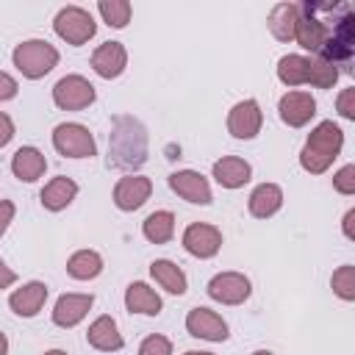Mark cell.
I'll use <instances>...</instances> for the list:
<instances>
[{
    "label": "cell",
    "mask_w": 355,
    "mask_h": 355,
    "mask_svg": "<svg viewBox=\"0 0 355 355\" xmlns=\"http://www.w3.org/2000/svg\"><path fill=\"white\" fill-rule=\"evenodd\" d=\"M147 161V133L133 116H116L108 139V164L116 169H136Z\"/></svg>",
    "instance_id": "cell-1"
},
{
    "label": "cell",
    "mask_w": 355,
    "mask_h": 355,
    "mask_svg": "<svg viewBox=\"0 0 355 355\" xmlns=\"http://www.w3.org/2000/svg\"><path fill=\"white\" fill-rule=\"evenodd\" d=\"M341 147H344V130L333 119H324L308 133L305 147L300 150V166L311 175H322L333 166Z\"/></svg>",
    "instance_id": "cell-2"
},
{
    "label": "cell",
    "mask_w": 355,
    "mask_h": 355,
    "mask_svg": "<svg viewBox=\"0 0 355 355\" xmlns=\"http://www.w3.org/2000/svg\"><path fill=\"white\" fill-rule=\"evenodd\" d=\"M11 61L22 72V78L39 80L47 72H53V67L58 64V50L44 39H25V42H19L14 47Z\"/></svg>",
    "instance_id": "cell-3"
},
{
    "label": "cell",
    "mask_w": 355,
    "mask_h": 355,
    "mask_svg": "<svg viewBox=\"0 0 355 355\" xmlns=\"http://www.w3.org/2000/svg\"><path fill=\"white\" fill-rule=\"evenodd\" d=\"M352 53H355V14H352V6L347 3L338 11V17L333 19L327 44H324V50L319 55L338 67V64H349Z\"/></svg>",
    "instance_id": "cell-4"
},
{
    "label": "cell",
    "mask_w": 355,
    "mask_h": 355,
    "mask_svg": "<svg viewBox=\"0 0 355 355\" xmlns=\"http://www.w3.org/2000/svg\"><path fill=\"white\" fill-rule=\"evenodd\" d=\"M53 31L67 44L80 47V44H86L97 33V22H94V17L86 8H80V6H64L55 14V19H53Z\"/></svg>",
    "instance_id": "cell-5"
},
{
    "label": "cell",
    "mask_w": 355,
    "mask_h": 355,
    "mask_svg": "<svg viewBox=\"0 0 355 355\" xmlns=\"http://www.w3.org/2000/svg\"><path fill=\"white\" fill-rule=\"evenodd\" d=\"M53 147L64 158H92L97 155V141L80 122H61L53 128Z\"/></svg>",
    "instance_id": "cell-6"
},
{
    "label": "cell",
    "mask_w": 355,
    "mask_h": 355,
    "mask_svg": "<svg viewBox=\"0 0 355 355\" xmlns=\"http://www.w3.org/2000/svg\"><path fill=\"white\" fill-rule=\"evenodd\" d=\"M94 100H97V92L83 75H64L53 86V103L61 111H80V108H89Z\"/></svg>",
    "instance_id": "cell-7"
},
{
    "label": "cell",
    "mask_w": 355,
    "mask_h": 355,
    "mask_svg": "<svg viewBox=\"0 0 355 355\" xmlns=\"http://www.w3.org/2000/svg\"><path fill=\"white\" fill-rule=\"evenodd\" d=\"M261 125H263V114H261V105L258 100L247 97V100H239L230 111H227V130L233 139H255L261 133Z\"/></svg>",
    "instance_id": "cell-8"
},
{
    "label": "cell",
    "mask_w": 355,
    "mask_h": 355,
    "mask_svg": "<svg viewBox=\"0 0 355 355\" xmlns=\"http://www.w3.org/2000/svg\"><path fill=\"white\" fill-rule=\"evenodd\" d=\"M208 297L222 305H241L250 297V280L241 272H219L208 280Z\"/></svg>",
    "instance_id": "cell-9"
},
{
    "label": "cell",
    "mask_w": 355,
    "mask_h": 355,
    "mask_svg": "<svg viewBox=\"0 0 355 355\" xmlns=\"http://www.w3.org/2000/svg\"><path fill=\"white\" fill-rule=\"evenodd\" d=\"M183 247L194 258H214L222 247V230L208 222H191L183 230Z\"/></svg>",
    "instance_id": "cell-10"
},
{
    "label": "cell",
    "mask_w": 355,
    "mask_h": 355,
    "mask_svg": "<svg viewBox=\"0 0 355 355\" xmlns=\"http://www.w3.org/2000/svg\"><path fill=\"white\" fill-rule=\"evenodd\" d=\"M186 330H189V336L205 338V341H227V336H230L227 322L216 311L202 308V305H197L186 313Z\"/></svg>",
    "instance_id": "cell-11"
},
{
    "label": "cell",
    "mask_w": 355,
    "mask_h": 355,
    "mask_svg": "<svg viewBox=\"0 0 355 355\" xmlns=\"http://www.w3.org/2000/svg\"><path fill=\"white\" fill-rule=\"evenodd\" d=\"M277 114L288 128H305L316 114V100L311 92H286L277 103Z\"/></svg>",
    "instance_id": "cell-12"
},
{
    "label": "cell",
    "mask_w": 355,
    "mask_h": 355,
    "mask_svg": "<svg viewBox=\"0 0 355 355\" xmlns=\"http://www.w3.org/2000/svg\"><path fill=\"white\" fill-rule=\"evenodd\" d=\"M169 189L178 197H183L186 202H191V205H211V200H214L208 180L200 172H194V169H178V172H172L169 175Z\"/></svg>",
    "instance_id": "cell-13"
},
{
    "label": "cell",
    "mask_w": 355,
    "mask_h": 355,
    "mask_svg": "<svg viewBox=\"0 0 355 355\" xmlns=\"http://www.w3.org/2000/svg\"><path fill=\"white\" fill-rule=\"evenodd\" d=\"M153 194V180L144 175H125L114 186V205L119 211H136L141 208Z\"/></svg>",
    "instance_id": "cell-14"
},
{
    "label": "cell",
    "mask_w": 355,
    "mask_h": 355,
    "mask_svg": "<svg viewBox=\"0 0 355 355\" xmlns=\"http://www.w3.org/2000/svg\"><path fill=\"white\" fill-rule=\"evenodd\" d=\"M125 67H128V50L122 42H103L92 53V69L105 80L119 78L125 72Z\"/></svg>",
    "instance_id": "cell-15"
},
{
    "label": "cell",
    "mask_w": 355,
    "mask_h": 355,
    "mask_svg": "<svg viewBox=\"0 0 355 355\" xmlns=\"http://www.w3.org/2000/svg\"><path fill=\"white\" fill-rule=\"evenodd\" d=\"M94 305V297L92 294H61L53 305V322L58 327H75L86 319L89 308Z\"/></svg>",
    "instance_id": "cell-16"
},
{
    "label": "cell",
    "mask_w": 355,
    "mask_h": 355,
    "mask_svg": "<svg viewBox=\"0 0 355 355\" xmlns=\"http://www.w3.org/2000/svg\"><path fill=\"white\" fill-rule=\"evenodd\" d=\"M44 300H47V286L42 280H31L25 286H19L17 291H11L8 297V308L22 316V319H31L36 316L42 308H44Z\"/></svg>",
    "instance_id": "cell-17"
},
{
    "label": "cell",
    "mask_w": 355,
    "mask_h": 355,
    "mask_svg": "<svg viewBox=\"0 0 355 355\" xmlns=\"http://www.w3.org/2000/svg\"><path fill=\"white\" fill-rule=\"evenodd\" d=\"M86 341L94 347V349H100V352H116V349H122V333H119V327H116V322H114V316H108V313H103V316H97L92 324H89V330H86Z\"/></svg>",
    "instance_id": "cell-18"
},
{
    "label": "cell",
    "mask_w": 355,
    "mask_h": 355,
    "mask_svg": "<svg viewBox=\"0 0 355 355\" xmlns=\"http://www.w3.org/2000/svg\"><path fill=\"white\" fill-rule=\"evenodd\" d=\"M44 169H47V158H44V153L36 150V147H19V150L14 153V158H11V172H14V178L22 180V183L39 180V178L44 175Z\"/></svg>",
    "instance_id": "cell-19"
},
{
    "label": "cell",
    "mask_w": 355,
    "mask_h": 355,
    "mask_svg": "<svg viewBox=\"0 0 355 355\" xmlns=\"http://www.w3.org/2000/svg\"><path fill=\"white\" fill-rule=\"evenodd\" d=\"M252 178V166L239 155H225L214 164V180L222 189H241Z\"/></svg>",
    "instance_id": "cell-20"
},
{
    "label": "cell",
    "mask_w": 355,
    "mask_h": 355,
    "mask_svg": "<svg viewBox=\"0 0 355 355\" xmlns=\"http://www.w3.org/2000/svg\"><path fill=\"white\" fill-rule=\"evenodd\" d=\"M283 205V189L277 183H261L252 189L250 200H247V208L255 219H269L280 211Z\"/></svg>",
    "instance_id": "cell-21"
},
{
    "label": "cell",
    "mask_w": 355,
    "mask_h": 355,
    "mask_svg": "<svg viewBox=\"0 0 355 355\" xmlns=\"http://www.w3.org/2000/svg\"><path fill=\"white\" fill-rule=\"evenodd\" d=\"M125 308H128L130 313L158 316L161 308H164V302H161V297H158L155 288H150L147 283L136 280V283H130V286L125 288Z\"/></svg>",
    "instance_id": "cell-22"
},
{
    "label": "cell",
    "mask_w": 355,
    "mask_h": 355,
    "mask_svg": "<svg viewBox=\"0 0 355 355\" xmlns=\"http://www.w3.org/2000/svg\"><path fill=\"white\" fill-rule=\"evenodd\" d=\"M75 197H78V183L67 175H58L50 183H44V189L39 194V200L47 211H64Z\"/></svg>",
    "instance_id": "cell-23"
},
{
    "label": "cell",
    "mask_w": 355,
    "mask_h": 355,
    "mask_svg": "<svg viewBox=\"0 0 355 355\" xmlns=\"http://www.w3.org/2000/svg\"><path fill=\"white\" fill-rule=\"evenodd\" d=\"M150 275H153V280L164 288V291H169V294H186V288H189V280H186V272L175 263V261H166V258H158V261H153L150 263Z\"/></svg>",
    "instance_id": "cell-24"
},
{
    "label": "cell",
    "mask_w": 355,
    "mask_h": 355,
    "mask_svg": "<svg viewBox=\"0 0 355 355\" xmlns=\"http://www.w3.org/2000/svg\"><path fill=\"white\" fill-rule=\"evenodd\" d=\"M300 17V3H277L269 11V31L280 42H294V25Z\"/></svg>",
    "instance_id": "cell-25"
},
{
    "label": "cell",
    "mask_w": 355,
    "mask_h": 355,
    "mask_svg": "<svg viewBox=\"0 0 355 355\" xmlns=\"http://www.w3.org/2000/svg\"><path fill=\"white\" fill-rule=\"evenodd\" d=\"M103 272V258L94 250H78L67 261V275L75 280H94Z\"/></svg>",
    "instance_id": "cell-26"
},
{
    "label": "cell",
    "mask_w": 355,
    "mask_h": 355,
    "mask_svg": "<svg viewBox=\"0 0 355 355\" xmlns=\"http://www.w3.org/2000/svg\"><path fill=\"white\" fill-rule=\"evenodd\" d=\"M141 233L153 244H166L175 236V214L172 211H153L141 222Z\"/></svg>",
    "instance_id": "cell-27"
},
{
    "label": "cell",
    "mask_w": 355,
    "mask_h": 355,
    "mask_svg": "<svg viewBox=\"0 0 355 355\" xmlns=\"http://www.w3.org/2000/svg\"><path fill=\"white\" fill-rule=\"evenodd\" d=\"M277 78L286 86H302L308 83V55L288 53L277 61Z\"/></svg>",
    "instance_id": "cell-28"
},
{
    "label": "cell",
    "mask_w": 355,
    "mask_h": 355,
    "mask_svg": "<svg viewBox=\"0 0 355 355\" xmlns=\"http://www.w3.org/2000/svg\"><path fill=\"white\" fill-rule=\"evenodd\" d=\"M338 80V67L324 61L322 55H311L308 58V83L316 89H333Z\"/></svg>",
    "instance_id": "cell-29"
},
{
    "label": "cell",
    "mask_w": 355,
    "mask_h": 355,
    "mask_svg": "<svg viewBox=\"0 0 355 355\" xmlns=\"http://www.w3.org/2000/svg\"><path fill=\"white\" fill-rule=\"evenodd\" d=\"M97 11L108 28H125L130 22V3L128 0H100Z\"/></svg>",
    "instance_id": "cell-30"
},
{
    "label": "cell",
    "mask_w": 355,
    "mask_h": 355,
    "mask_svg": "<svg viewBox=\"0 0 355 355\" xmlns=\"http://www.w3.org/2000/svg\"><path fill=\"white\" fill-rule=\"evenodd\" d=\"M330 286H333V291H336L344 302H352V300H355V266H352V263L338 266V269L333 272V277H330Z\"/></svg>",
    "instance_id": "cell-31"
},
{
    "label": "cell",
    "mask_w": 355,
    "mask_h": 355,
    "mask_svg": "<svg viewBox=\"0 0 355 355\" xmlns=\"http://www.w3.org/2000/svg\"><path fill=\"white\" fill-rule=\"evenodd\" d=\"M139 355H172V341H169L166 336L153 333V336H147V338L141 341Z\"/></svg>",
    "instance_id": "cell-32"
},
{
    "label": "cell",
    "mask_w": 355,
    "mask_h": 355,
    "mask_svg": "<svg viewBox=\"0 0 355 355\" xmlns=\"http://www.w3.org/2000/svg\"><path fill=\"white\" fill-rule=\"evenodd\" d=\"M333 189L338 194H347V197L355 194V164H347L333 175Z\"/></svg>",
    "instance_id": "cell-33"
},
{
    "label": "cell",
    "mask_w": 355,
    "mask_h": 355,
    "mask_svg": "<svg viewBox=\"0 0 355 355\" xmlns=\"http://www.w3.org/2000/svg\"><path fill=\"white\" fill-rule=\"evenodd\" d=\"M336 108H338V114H341L344 119H355V89H352V86L338 94Z\"/></svg>",
    "instance_id": "cell-34"
},
{
    "label": "cell",
    "mask_w": 355,
    "mask_h": 355,
    "mask_svg": "<svg viewBox=\"0 0 355 355\" xmlns=\"http://www.w3.org/2000/svg\"><path fill=\"white\" fill-rule=\"evenodd\" d=\"M17 92H19V83H17L8 72H0V103L17 97Z\"/></svg>",
    "instance_id": "cell-35"
},
{
    "label": "cell",
    "mask_w": 355,
    "mask_h": 355,
    "mask_svg": "<svg viewBox=\"0 0 355 355\" xmlns=\"http://www.w3.org/2000/svg\"><path fill=\"white\" fill-rule=\"evenodd\" d=\"M14 202L11 200H0V236L8 230V225H11V219H14Z\"/></svg>",
    "instance_id": "cell-36"
},
{
    "label": "cell",
    "mask_w": 355,
    "mask_h": 355,
    "mask_svg": "<svg viewBox=\"0 0 355 355\" xmlns=\"http://www.w3.org/2000/svg\"><path fill=\"white\" fill-rule=\"evenodd\" d=\"M14 139V119L0 111V147H6Z\"/></svg>",
    "instance_id": "cell-37"
},
{
    "label": "cell",
    "mask_w": 355,
    "mask_h": 355,
    "mask_svg": "<svg viewBox=\"0 0 355 355\" xmlns=\"http://www.w3.org/2000/svg\"><path fill=\"white\" fill-rule=\"evenodd\" d=\"M14 283H17V272L11 266H6V261L0 258V291L8 288V286H14Z\"/></svg>",
    "instance_id": "cell-38"
},
{
    "label": "cell",
    "mask_w": 355,
    "mask_h": 355,
    "mask_svg": "<svg viewBox=\"0 0 355 355\" xmlns=\"http://www.w3.org/2000/svg\"><path fill=\"white\" fill-rule=\"evenodd\" d=\"M352 222H355V208H349L344 214V236L347 239H355V230H352Z\"/></svg>",
    "instance_id": "cell-39"
},
{
    "label": "cell",
    "mask_w": 355,
    "mask_h": 355,
    "mask_svg": "<svg viewBox=\"0 0 355 355\" xmlns=\"http://www.w3.org/2000/svg\"><path fill=\"white\" fill-rule=\"evenodd\" d=\"M0 355H8V338H6V333H0Z\"/></svg>",
    "instance_id": "cell-40"
},
{
    "label": "cell",
    "mask_w": 355,
    "mask_h": 355,
    "mask_svg": "<svg viewBox=\"0 0 355 355\" xmlns=\"http://www.w3.org/2000/svg\"><path fill=\"white\" fill-rule=\"evenodd\" d=\"M183 355H214V352H202V349H189V352H183Z\"/></svg>",
    "instance_id": "cell-41"
},
{
    "label": "cell",
    "mask_w": 355,
    "mask_h": 355,
    "mask_svg": "<svg viewBox=\"0 0 355 355\" xmlns=\"http://www.w3.org/2000/svg\"><path fill=\"white\" fill-rule=\"evenodd\" d=\"M44 355H67V352H64V349H47Z\"/></svg>",
    "instance_id": "cell-42"
},
{
    "label": "cell",
    "mask_w": 355,
    "mask_h": 355,
    "mask_svg": "<svg viewBox=\"0 0 355 355\" xmlns=\"http://www.w3.org/2000/svg\"><path fill=\"white\" fill-rule=\"evenodd\" d=\"M252 355H272V352H269V349H255Z\"/></svg>",
    "instance_id": "cell-43"
}]
</instances>
